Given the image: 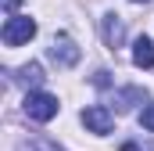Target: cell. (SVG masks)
<instances>
[{"label": "cell", "instance_id": "obj_9", "mask_svg": "<svg viewBox=\"0 0 154 151\" xmlns=\"http://www.w3.org/2000/svg\"><path fill=\"white\" fill-rule=\"evenodd\" d=\"M4 4H7V11H14V7H18V0H4Z\"/></svg>", "mask_w": 154, "mask_h": 151}, {"label": "cell", "instance_id": "obj_2", "mask_svg": "<svg viewBox=\"0 0 154 151\" xmlns=\"http://www.w3.org/2000/svg\"><path fill=\"white\" fill-rule=\"evenodd\" d=\"M25 115L36 119V122H50L57 115V97L54 94H43V90H29L25 94Z\"/></svg>", "mask_w": 154, "mask_h": 151}, {"label": "cell", "instance_id": "obj_3", "mask_svg": "<svg viewBox=\"0 0 154 151\" xmlns=\"http://www.w3.org/2000/svg\"><path fill=\"white\" fill-rule=\"evenodd\" d=\"M50 58L61 65V69H72V65H79V58H82V50L75 47V40L65 36V33H57V36L50 40Z\"/></svg>", "mask_w": 154, "mask_h": 151}, {"label": "cell", "instance_id": "obj_4", "mask_svg": "<svg viewBox=\"0 0 154 151\" xmlns=\"http://www.w3.org/2000/svg\"><path fill=\"white\" fill-rule=\"evenodd\" d=\"M82 122H86V130H90V133H111L115 115L108 112L104 104H90V108L82 112Z\"/></svg>", "mask_w": 154, "mask_h": 151}, {"label": "cell", "instance_id": "obj_5", "mask_svg": "<svg viewBox=\"0 0 154 151\" xmlns=\"http://www.w3.org/2000/svg\"><path fill=\"white\" fill-rule=\"evenodd\" d=\"M133 65L136 69H154V43L147 36H140L133 43Z\"/></svg>", "mask_w": 154, "mask_h": 151}, {"label": "cell", "instance_id": "obj_6", "mask_svg": "<svg viewBox=\"0 0 154 151\" xmlns=\"http://www.w3.org/2000/svg\"><path fill=\"white\" fill-rule=\"evenodd\" d=\"M122 40H125L122 18H118V14H108V18H104V43L115 50V47H122Z\"/></svg>", "mask_w": 154, "mask_h": 151}, {"label": "cell", "instance_id": "obj_8", "mask_svg": "<svg viewBox=\"0 0 154 151\" xmlns=\"http://www.w3.org/2000/svg\"><path fill=\"white\" fill-rule=\"evenodd\" d=\"M140 122H143V126H147V130L154 133V104H147V108L140 112Z\"/></svg>", "mask_w": 154, "mask_h": 151}, {"label": "cell", "instance_id": "obj_10", "mask_svg": "<svg viewBox=\"0 0 154 151\" xmlns=\"http://www.w3.org/2000/svg\"><path fill=\"white\" fill-rule=\"evenodd\" d=\"M122 151H140V148H136V144H125V148H122Z\"/></svg>", "mask_w": 154, "mask_h": 151}, {"label": "cell", "instance_id": "obj_11", "mask_svg": "<svg viewBox=\"0 0 154 151\" xmlns=\"http://www.w3.org/2000/svg\"><path fill=\"white\" fill-rule=\"evenodd\" d=\"M136 4H147V0H136Z\"/></svg>", "mask_w": 154, "mask_h": 151}, {"label": "cell", "instance_id": "obj_1", "mask_svg": "<svg viewBox=\"0 0 154 151\" xmlns=\"http://www.w3.org/2000/svg\"><path fill=\"white\" fill-rule=\"evenodd\" d=\"M36 36V22L29 18V14H11L7 22H4V47H22V43H29V40Z\"/></svg>", "mask_w": 154, "mask_h": 151}, {"label": "cell", "instance_id": "obj_7", "mask_svg": "<svg viewBox=\"0 0 154 151\" xmlns=\"http://www.w3.org/2000/svg\"><path fill=\"white\" fill-rule=\"evenodd\" d=\"M22 79H25V83H32V86H36L39 79H43V69H39L36 61H32V65H25V69H22Z\"/></svg>", "mask_w": 154, "mask_h": 151}]
</instances>
